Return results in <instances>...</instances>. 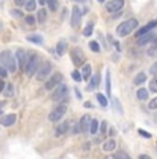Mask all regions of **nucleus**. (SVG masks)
Wrapping results in <instances>:
<instances>
[{"instance_id":"nucleus-6","label":"nucleus","mask_w":157,"mask_h":159,"mask_svg":"<svg viewBox=\"0 0 157 159\" xmlns=\"http://www.w3.org/2000/svg\"><path fill=\"white\" fill-rule=\"evenodd\" d=\"M70 58H72L73 64H75L76 67H84V62H85V55L84 53H83L81 49H79V47H75V49L70 51Z\"/></svg>"},{"instance_id":"nucleus-53","label":"nucleus","mask_w":157,"mask_h":159,"mask_svg":"<svg viewBox=\"0 0 157 159\" xmlns=\"http://www.w3.org/2000/svg\"><path fill=\"white\" fill-rule=\"evenodd\" d=\"M0 115H2V110H0Z\"/></svg>"},{"instance_id":"nucleus-3","label":"nucleus","mask_w":157,"mask_h":159,"mask_svg":"<svg viewBox=\"0 0 157 159\" xmlns=\"http://www.w3.org/2000/svg\"><path fill=\"white\" fill-rule=\"evenodd\" d=\"M40 65H41V58L39 57V55H37V54L31 55V57H29L28 64H26V67H25V72L28 73L29 76H31V75H36V72L39 71Z\"/></svg>"},{"instance_id":"nucleus-34","label":"nucleus","mask_w":157,"mask_h":159,"mask_svg":"<svg viewBox=\"0 0 157 159\" xmlns=\"http://www.w3.org/2000/svg\"><path fill=\"white\" fill-rule=\"evenodd\" d=\"M72 79H73V80H76V82H81V80H83L81 72H79L77 69H75V71L72 72Z\"/></svg>"},{"instance_id":"nucleus-49","label":"nucleus","mask_w":157,"mask_h":159,"mask_svg":"<svg viewBox=\"0 0 157 159\" xmlns=\"http://www.w3.org/2000/svg\"><path fill=\"white\" fill-rule=\"evenodd\" d=\"M118 15H121V11H118V13H114V14H113V17H112V18H113V19H116Z\"/></svg>"},{"instance_id":"nucleus-18","label":"nucleus","mask_w":157,"mask_h":159,"mask_svg":"<svg viewBox=\"0 0 157 159\" xmlns=\"http://www.w3.org/2000/svg\"><path fill=\"white\" fill-rule=\"evenodd\" d=\"M26 40L33 43V45H37V46H43V43H44L43 37H41L40 35H28V36H26Z\"/></svg>"},{"instance_id":"nucleus-7","label":"nucleus","mask_w":157,"mask_h":159,"mask_svg":"<svg viewBox=\"0 0 157 159\" xmlns=\"http://www.w3.org/2000/svg\"><path fill=\"white\" fill-rule=\"evenodd\" d=\"M51 64L48 62V61H44V62H41L39 71L36 72V79L39 82L44 80V79L47 78V76H50V73H51Z\"/></svg>"},{"instance_id":"nucleus-5","label":"nucleus","mask_w":157,"mask_h":159,"mask_svg":"<svg viewBox=\"0 0 157 159\" xmlns=\"http://www.w3.org/2000/svg\"><path fill=\"white\" fill-rule=\"evenodd\" d=\"M68 111V107L65 104H59L57 108H54V111H51L48 115V120L50 122H58V120H61L62 118L65 116V114H66Z\"/></svg>"},{"instance_id":"nucleus-31","label":"nucleus","mask_w":157,"mask_h":159,"mask_svg":"<svg viewBox=\"0 0 157 159\" xmlns=\"http://www.w3.org/2000/svg\"><path fill=\"white\" fill-rule=\"evenodd\" d=\"M25 8H26V11L36 10V2H35V0H28V2L25 3Z\"/></svg>"},{"instance_id":"nucleus-22","label":"nucleus","mask_w":157,"mask_h":159,"mask_svg":"<svg viewBox=\"0 0 157 159\" xmlns=\"http://www.w3.org/2000/svg\"><path fill=\"white\" fill-rule=\"evenodd\" d=\"M105 84H106V94L110 96L112 94V80H110V71H106V78H105Z\"/></svg>"},{"instance_id":"nucleus-36","label":"nucleus","mask_w":157,"mask_h":159,"mask_svg":"<svg viewBox=\"0 0 157 159\" xmlns=\"http://www.w3.org/2000/svg\"><path fill=\"white\" fill-rule=\"evenodd\" d=\"M113 107L118 111V114H123V108H121V104L117 98H113Z\"/></svg>"},{"instance_id":"nucleus-42","label":"nucleus","mask_w":157,"mask_h":159,"mask_svg":"<svg viewBox=\"0 0 157 159\" xmlns=\"http://www.w3.org/2000/svg\"><path fill=\"white\" fill-rule=\"evenodd\" d=\"M7 75H8V72H7V71H6L4 68H3L2 65H0V78L4 79V78H7Z\"/></svg>"},{"instance_id":"nucleus-32","label":"nucleus","mask_w":157,"mask_h":159,"mask_svg":"<svg viewBox=\"0 0 157 159\" xmlns=\"http://www.w3.org/2000/svg\"><path fill=\"white\" fill-rule=\"evenodd\" d=\"M149 89H150V91H153V93H157V76H155V78L150 80Z\"/></svg>"},{"instance_id":"nucleus-8","label":"nucleus","mask_w":157,"mask_h":159,"mask_svg":"<svg viewBox=\"0 0 157 159\" xmlns=\"http://www.w3.org/2000/svg\"><path fill=\"white\" fill-rule=\"evenodd\" d=\"M68 91H69V89H68L66 84H59L57 89H54L52 100H54V101H62V100L68 96Z\"/></svg>"},{"instance_id":"nucleus-44","label":"nucleus","mask_w":157,"mask_h":159,"mask_svg":"<svg viewBox=\"0 0 157 159\" xmlns=\"http://www.w3.org/2000/svg\"><path fill=\"white\" fill-rule=\"evenodd\" d=\"M14 3H15V6L21 7V6H23L26 3V0H14Z\"/></svg>"},{"instance_id":"nucleus-40","label":"nucleus","mask_w":157,"mask_h":159,"mask_svg":"<svg viewBox=\"0 0 157 159\" xmlns=\"http://www.w3.org/2000/svg\"><path fill=\"white\" fill-rule=\"evenodd\" d=\"M149 73H150V75H153V76H157V62H155L152 67H150Z\"/></svg>"},{"instance_id":"nucleus-24","label":"nucleus","mask_w":157,"mask_h":159,"mask_svg":"<svg viewBox=\"0 0 157 159\" xmlns=\"http://www.w3.org/2000/svg\"><path fill=\"white\" fill-rule=\"evenodd\" d=\"M69 130V123L65 122V123H61V125L57 127V130H55V133H57V136H61V134H65L66 131Z\"/></svg>"},{"instance_id":"nucleus-21","label":"nucleus","mask_w":157,"mask_h":159,"mask_svg":"<svg viewBox=\"0 0 157 159\" xmlns=\"http://www.w3.org/2000/svg\"><path fill=\"white\" fill-rule=\"evenodd\" d=\"M146 79H147L146 73H145V72H139L138 75L135 76V79H134V84H135V86H139V84H143L145 82H146Z\"/></svg>"},{"instance_id":"nucleus-29","label":"nucleus","mask_w":157,"mask_h":159,"mask_svg":"<svg viewBox=\"0 0 157 159\" xmlns=\"http://www.w3.org/2000/svg\"><path fill=\"white\" fill-rule=\"evenodd\" d=\"M93 31H94V24L90 22V24H88V25L84 28V31H83V35H84L85 37H88V36H91V35H93Z\"/></svg>"},{"instance_id":"nucleus-13","label":"nucleus","mask_w":157,"mask_h":159,"mask_svg":"<svg viewBox=\"0 0 157 159\" xmlns=\"http://www.w3.org/2000/svg\"><path fill=\"white\" fill-rule=\"evenodd\" d=\"M17 60H18V64H19L21 68L25 69L26 64H28V61H29V57H28V54H26L25 50L19 49L18 51H17Z\"/></svg>"},{"instance_id":"nucleus-51","label":"nucleus","mask_w":157,"mask_h":159,"mask_svg":"<svg viewBox=\"0 0 157 159\" xmlns=\"http://www.w3.org/2000/svg\"><path fill=\"white\" fill-rule=\"evenodd\" d=\"M73 2H79V3H83L84 0H73Z\"/></svg>"},{"instance_id":"nucleus-26","label":"nucleus","mask_w":157,"mask_h":159,"mask_svg":"<svg viewBox=\"0 0 157 159\" xmlns=\"http://www.w3.org/2000/svg\"><path fill=\"white\" fill-rule=\"evenodd\" d=\"M99 130V123L97 119H93L91 120V125H90V133L91 134H97Z\"/></svg>"},{"instance_id":"nucleus-23","label":"nucleus","mask_w":157,"mask_h":159,"mask_svg":"<svg viewBox=\"0 0 157 159\" xmlns=\"http://www.w3.org/2000/svg\"><path fill=\"white\" fill-rule=\"evenodd\" d=\"M147 97H149V91H147V89H145V87H141V89L137 91V98L141 100V101L147 100Z\"/></svg>"},{"instance_id":"nucleus-9","label":"nucleus","mask_w":157,"mask_h":159,"mask_svg":"<svg viewBox=\"0 0 157 159\" xmlns=\"http://www.w3.org/2000/svg\"><path fill=\"white\" fill-rule=\"evenodd\" d=\"M124 7V0H110L106 3V10L109 13H118Z\"/></svg>"},{"instance_id":"nucleus-47","label":"nucleus","mask_w":157,"mask_h":159,"mask_svg":"<svg viewBox=\"0 0 157 159\" xmlns=\"http://www.w3.org/2000/svg\"><path fill=\"white\" fill-rule=\"evenodd\" d=\"M138 159H152L149 157V155H145V154H142V155H139V158Z\"/></svg>"},{"instance_id":"nucleus-15","label":"nucleus","mask_w":157,"mask_h":159,"mask_svg":"<svg viewBox=\"0 0 157 159\" xmlns=\"http://www.w3.org/2000/svg\"><path fill=\"white\" fill-rule=\"evenodd\" d=\"M116 140L114 138H109V140H106L105 143H103V145H102V149L105 152H112V151H114L116 149Z\"/></svg>"},{"instance_id":"nucleus-17","label":"nucleus","mask_w":157,"mask_h":159,"mask_svg":"<svg viewBox=\"0 0 157 159\" xmlns=\"http://www.w3.org/2000/svg\"><path fill=\"white\" fill-rule=\"evenodd\" d=\"M66 49H68V43H66V40H59V42L57 43V47H55V51H57V54L59 55V57H62V55L65 54V51H66Z\"/></svg>"},{"instance_id":"nucleus-14","label":"nucleus","mask_w":157,"mask_h":159,"mask_svg":"<svg viewBox=\"0 0 157 159\" xmlns=\"http://www.w3.org/2000/svg\"><path fill=\"white\" fill-rule=\"evenodd\" d=\"M156 26H157V21H150L149 24H146L143 28H141V29H139V31L137 32V37H141V36H143V35L149 33V32L152 31L153 28H156Z\"/></svg>"},{"instance_id":"nucleus-1","label":"nucleus","mask_w":157,"mask_h":159,"mask_svg":"<svg viewBox=\"0 0 157 159\" xmlns=\"http://www.w3.org/2000/svg\"><path fill=\"white\" fill-rule=\"evenodd\" d=\"M0 65L10 73H14L17 71L15 58L8 50H4V51L0 53Z\"/></svg>"},{"instance_id":"nucleus-30","label":"nucleus","mask_w":157,"mask_h":159,"mask_svg":"<svg viewBox=\"0 0 157 159\" xmlns=\"http://www.w3.org/2000/svg\"><path fill=\"white\" fill-rule=\"evenodd\" d=\"M90 49H91V51H94V53H99L101 51V47H99V43L97 42V40H91L90 42Z\"/></svg>"},{"instance_id":"nucleus-11","label":"nucleus","mask_w":157,"mask_h":159,"mask_svg":"<svg viewBox=\"0 0 157 159\" xmlns=\"http://www.w3.org/2000/svg\"><path fill=\"white\" fill-rule=\"evenodd\" d=\"M91 116L90 115H83L81 119L79 122V126H80V131L81 133H85V131H90V125H91Z\"/></svg>"},{"instance_id":"nucleus-28","label":"nucleus","mask_w":157,"mask_h":159,"mask_svg":"<svg viewBox=\"0 0 157 159\" xmlns=\"http://www.w3.org/2000/svg\"><path fill=\"white\" fill-rule=\"evenodd\" d=\"M47 6L51 11H57L59 7V2L58 0H47Z\"/></svg>"},{"instance_id":"nucleus-50","label":"nucleus","mask_w":157,"mask_h":159,"mask_svg":"<svg viewBox=\"0 0 157 159\" xmlns=\"http://www.w3.org/2000/svg\"><path fill=\"white\" fill-rule=\"evenodd\" d=\"M39 3L41 6H44V4H47V0H39Z\"/></svg>"},{"instance_id":"nucleus-46","label":"nucleus","mask_w":157,"mask_h":159,"mask_svg":"<svg viewBox=\"0 0 157 159\" xmlns=\"http://www.w3.org/2000/svg\"><path fill=\"white\" fill-rule=\"evenodd\" d=\"M75 93H76V96H77V98H79V100H81V97H83V96H81V93H80V90H79V89H76V87H75Z\"/></svg>"},{"instance_id":"nucleus-41","label":"nucleus","mask_w":157,"mask_h":159,"mask_svg":"<svg viewBox=\"0 0 157 159\" xmlns=\"http://www.w3.org/2000/svg\"><path fill=\"white\" fill-rule=\"evenodd\" d=\"M10 14H11V15H14V17H19V18L23 15L22 11H19V10H11V11H10Z\"/></svg>"},{"instance_id":"nucleus-37","label":"nucleus","mask_w":157,"mask_h":159,"mask_svg":"<svg viewBox=\"0 0 157 159\" xmlns=\"http://www.w3.org/2000/svg\"><path fill=\"white\" fill-rule=\"evenodd\" d=\"M149 110H153V111L157 110V97H155V98L149 102Z\"/></svg>"},{"instance_id":"nucleus-19","label":"nucleus","mask_w":157,"mask_h":159,"mask_svg":"<svg viewBox=\"0 0 157 159\" xmlns=\"http://www.w3.org/2000/svg\"><path fill=\"white\" fill-rule=\"evenodd\" d=\"M91 73H93V68H91L90 64H85L84 67H83V71H81V76L84 80H88V79H91Z\"/></svg>"},{"instance_id":"nucleus-20","label":"nucleus","mask_w":157,"mask_h":159,"mask_svg":"<svg viewBox=\"0 0 157 159\" xmlns=\"http://www.w3.org/2000/svg\"><path fill=\"white\" fill-rule=\"evenodd\" d=\"M155 39V36H153V33H146V35H143V36H141L139 37V40H138V45L139 46H143V45H146V43H149V42H152V40Z\"/></svg>"},{"instance_id":"nucleus-25","label":"nucleus","mask_w":157,"mask_h":159,"mask_svg":"<svg viewBox=\"0 0 157 159\" xmlns=\"http://www.w3.org/2000/svg\"><path fill=\"white\" fill-rule=\"evenodd\" d=\"M37 22H40V24H44L47 21V11L44 10V8H41V10L37 11Z\"/></svg>"},{"instance_id":"nucleus-38","label":"nucleus","mask_w":157,"mask_h":159,"mask_svg":"<svg viewBox=\"0 0 157 159\" xmlns=\"http://www.w3.org/2000/svg\"><path fill=\"white\" fill-rule=\"evenodd\" d=\"M13 94H14L13 84H11V83H8V84H7V90H6V96H7V97H10V96H13Z\"/></svg>"},{"instance_id":"nucleus-16","label":"nucleus","mask_w":157,"mask_h":159,"mask_svg":"<svg viewBox=\"0 0 157 159\" xmlns=\"http://www.w3.org/2000/svg\"><path fill=\"white\" fill-rule=\"evenodd\" d=\"M99 80H101L99 73H95V75H93V76H91V79H90V86L87 87V90H88V91L95 90L97 87L99 86Z\"/></svg>"},{"instance_id":"nucleus-39","label":"nucleus","mask_w":157,"mask_h":159,"mask_svg":"<svg viewBox=\"0 0 157 159\" xmlns=\"http://www.w3.org/2000/svg\"><path fill=\"white\" fill-rule=\"evenodd\" d=\"M99 131L102 134H106V131H108V125H106V122H102L99 125Z\"/></svg>"},{"instance_id":"nucleus-2","label":"nucleus","mask_w":157,"mask_h":159,"mask_svg":"<svg viewBox=\"0 0 157 159\" xmlns=\"http://www.w3.org/2000/svg\"><path fill=\"white\" fill-rule=\"evenodd\" d=\"M137 26H138V21L135 18H131V19H127V21L121 22L116 28V32L120 37H126V36H128L134 29H137Z\"/></svg>"},{"instance_id":"nucleus-43","label":"nucleus","mask_w":157,"mask_h":159,"mask_svg":"<svg viewBox=\"0 0 157 159\" xmlns=\"http://www.w3.org/2000/svg\"><path fill=\"white\" fill-rule=\"evenodd\" d=\"M139 134H141L142 137H145V138H152V134L147 133V131H143L142 129H139Z\"/></svg>"},{"instance_id":"nucleus-45","label":"nucleus","mask_w":157,"mask_h":159,"mask_svg":"<svg viewBox=\"0 0 157 159\" xmlns=\"http://www.w3.org/2000/svg\"><path fill=\"white\" fill-rule=\"evenodd\" d=\"M4 87H6V83L3 82V79L0 78V91H4Z\"/></svg>"},{"instance_id":"nucleus-27","label":"nucleus","mask_w":157,"mask_h":159,"mask_svg":"<svg viewBox=\"0 0 157 159\" xmlns=\"http://www.w3.org/2000/svg\"><path fill=\"white\" fill-rule=\"evenodd\" d=\"M97 100H98V102L101 104V107H108V98H106L105 96H103L102 93H98L97 94Z\"/></svg>"},{"instance_id":"nucleus-4","label":"nucleus","mask_w":157,"mask_h":159,"mask_svg":"<svg viewBox=\"0 0 157 159\" xmlns=\"http://www.w3.org/2000/svg\"><path fill=\"white\" fill-rule=\"evenodd\" d=\"M62 80H64V75L61 72H54V75H51V78L46 82L44 87H46V90H54L59 84H62Z\"/></svg>"},{"instance_id":"nucleus-33","label":"nucleus","mask_w":157,"mask_h":159,"mask_svg":"<svg viewBox=\"0 0 157 159\" xmlns=\"http://www.w3.org/2000/svg\"><path fill=\"white\" fill-rule=\"evenodd\" d=\"M113 159H130V157H128V154H126L124 151H118L113 155Z\"/></svg>"},{"instance_id":"nucleus-10","label":"nucleus","mask_w":157,"mask_h":159,"mask_svg":"<svg viewBox=\"0 0 157 159\" xmlns=\"http://www.w3.org/2000/svg\"><path fill=\"white\" fill-rule=\"evenodd\" d=\"M81 10H80V7L77 6H75V7L72 8V15H70V24H72L73 28H77L80 25V21H81Z\"/></svg>"},{"instance_id":"nucleus-48","label":"nucleus","mask_w":157,"mask_h":159,"mask_svg":"<svg viewBox=\"0 0 157 159\" xmlns=\"http://www.w3.org/2000/svg\"><path fill=\"white\" fill-rule=\"evenodd\" d=\"M84 107H85V108H93V104H91L90 101H85V102H84Z\"/></svg>"},{"instance_id":"nucleus-35","label":"nucleus","mask_w":157,"mask_h":159,"mask_svg":"<svg viewBox=\"0 0 157 159\" xmlns=\"http://www.w3.org/2000/svg\"><path fill=\"white\" fill-rule=\"evenodd\" d=\"M36 17H33V15H26L25 17V22L28 24V25H35L36 24Z\"/></svg>"},{"instance_id":"nucleus-52","label":"nucleus","mask_w":157,"mask_h":159,"mask_svg":"<svg viewBox=\"0 0 157 159\" xmlns=\"http://www.w3.org/2000/svg\"><path fill=\"white\" fill-rule=\"evenodd\" d=\"M98 2H99V3H103V2H105V0H98Z\"/></svg>"},{"instance_id":"nucleus-12","label":"nucleus","mask_w":157,"mask_h":159,"mask_svg":"<svg viewBox=\"0 0 157 159\" xmlns=\"http://www.w3.org/2000/svg\"><path fill=\"white\" fill-rule=\"evenodd\" d=\"M17 120V115L15 114H10V115H4V116L0 118V125L6 126V127H10L15 123Z\"/></svg>"}]
</instances>
